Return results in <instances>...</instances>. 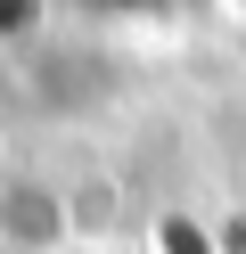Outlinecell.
Returning <instances> with one entry per match:
<instances>
[{
    "mask_svg": "<svg viewBox=\"0 0 246 254\" xmlns=\"http://www.w3.org/2000/svg\"><path fill=\"white\" fill-rule=\"evenodd\" d=\"M90 221L74 213V189L41 181V172H0V254H49Z\"/></svg>",
    "mask_w": 246,
    "mask_h": 254,
    "instance_id": "cell-1",
    "label": "cell"
},
{
    "mask_svg": "<svg viewBox=\"0 0 246 254\" xmlns=\"http://www.w3.org/2000/svg\"><path fill=\"white\" fill-rule=\"evenodd\" d=\"M49 17H58V0H0V41L8 50H33L49 33Z\"/></svg>",
    "mask_w": 246,
    "mask_h": 254,
    "instance_id": "cell-2",
    "label": "cell"
},
{
    "mask_svg": "<svg viewBox=\"0 0 246 254\" xmlns=\"http://www.w3.org/2000/svg\"><path fill=\"white\" fill-rule=\"evenodd\" d=\"M49 254H156V246L131 238V230H74L66 246H49Z\"/></svg>",
    "mask_w": 246,
    "mask_h": 254,
    "instance_id": "cell-3",
    "label": "cell"
},
{
    "mask_svg": "<svg viewBox=\"0 0 246 254\" xmlns=\"http://www.w3.org/2000/svg\"><path fill=\"white\" fill-rule=\"evenodd\" d=\"M98 8H164V0H98Z\"/></svg>",
    "mask_w": 246,
    "mask_h": 254,
    "instance_id": "cell-4",
    "label": "cell"
},
{
    "mask_svg": "<svg viewBox=\"0 0 246 254\" xmlns=\"http://www.w3.org/2000/svg\"><path fill=\"white\" fill-rule=\"evenodd\" d=\"M230 8H246V0H230Z\"/></svg>",
    "mask_w": 246,
    "mask_h": 254,
    "instance_id": "cell-5",
    "label": "cell"
}]
</instances>
